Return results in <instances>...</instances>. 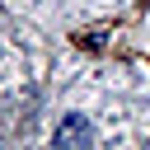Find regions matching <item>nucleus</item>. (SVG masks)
Masks as SVG:
<instances>
[{"label": "nucleus", "mask_w": 150, "mask_h": 150, "mask_svg": "<svg viewBox=\"0 0 150 150\" xmlns=\"http://www.w3.org/2000/svg\"><path fill=\"white\" fill-rule=\"evenodd\" d=\"M75 141H80V145L89 141V127H84L80 117H70V122H66V127L56 131V145H75Z\"/></svg>", "instance_id": "1"}]
</instances>
